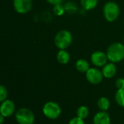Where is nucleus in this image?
<instances>
[{
  "label": "nucleus",
  "instance_id": "f257e3e1",
  "mask_svg": "<svg viewBox=\"0 0 124 124\" xmlns=\"http://www.w3.org/2000/svg\"><path fill=\"white\" fill-rule=\"evenodd\" d=\"M106 54L108 60L111 62H121L124 59V45L120 42L110 44L107 49Z\"/></svg>",
  "mask_w": 124,
  "mask_h": 124
},
{
  "label": "nucleus",
  "instance_id": "f03ea898",
  "mask_svg": "<svg viewBox=\"0 0 124 124\" xmlns=\"http://www.w3.org/2000/svg\"><path fill=\"white\" fill-rule=\"evenodd\" d=\"M73 36L67 30H61L57 33L54 37V44L60 49H65L71 44Z\"/></svg>",
  "mask_w": 124,
  "mask_h": 124
},
{
  "label": "nucleus",
  "instance_id": "7ed1b4c3",
  "mask_svg": "<svg viewBox=\"0 0 124 124\" xmlns=\"http://www.w3.org/2000/svg\"><path fill=\"white\" fill-rule=\"evenodd\" d=\"M103 15L105 20L108 22H114L120 15V7L114 1L107 2L103 7Z\"/></svg>",
  "mask_w": 124,
  "mask_h": 124
},
{
  "label": "nucleus",
  "instance_id": "20e7f679",
  "mask_svg": "<svg viewBox=\"0 0 124 124\" xmlns=\"http://www.w3.org/2000/svg\"><path fill=\"white\" fill-rule=\"evenodd\" d=\"M15 119L19 124H33L35 116L31 110L21 108L15 113Z\"/></svg>",
  "mask_w": 124,
  "mask_h": 124
},
{
  "label": "nucleus",
  "instance_id": "39448f33",
  "mask_svg": "<svg viewBox=\"0 0 124 124\" xmlns=\"http://www.w3.org/2000/svg\"><path fill=\"white\" fill-rule=\"evenodd\" d=\"M43 113L49 119H57L61 113V108L57 103L50 101L44 105Z\"/></svg>",
  "mask_w": 124,
  "mask_h": 124
},
{
  "label": "nucleus",
  "instance_id": "423d86ee",
  "mask_svg": "<svg viewBox=\"0 0 124 124\" xmlns=\"http://www.w3.org/2000/svg\"><path fill=\"white\" fill-rule=\"evenodd\" d=\"M33 5L32 0H13L15 10L19 14L28 13Z\"/></svg>",
  "mask_w": 124,
  "mask_h": 124
},
{
  "label": "nucleus",
  "instance_id": "0eeeda50",
  "mask_svg": "<svg viewBox=\"0 0 124 124\" xmlns=\"http://www.w3.org/2000/svg\"><path fill=\"white\" fill-rule=\"evenodd\" d=\"M86 77L87 81L92 84H99L103 79V74L99 69L92 68H89L86 73Z\"/></svg>",
  "mask_w": 124,
  "mask_h": 124
},
{
  "label": "nucleus",
  "instance_id": "6e6552de",
  "mask_svg": "<svg viewBox=\"0 0 124 124\" xmlns=\"http://www.w3.org/2000/svg\"><path fill=\"white\" fill-rule=\"evenodd\" d=\"M108 60L107 54L102 51H96L91 55V61L97 67H103Z\"/></svg>",
  "mask_w": 124,
  "mask_h": 124
},
{
  "label": "nucleus",
  "instance_id": "1a4fd4ad",
  "mask_svg": "<svg viewBox=\"0 0 124 124\" xmlns=\"http://www.w3.org/2000/svg\"><path fill=\"white\" fill-rule=\"evenodd\" d=\"M15 110V105L13 101L10 100H5L1 104L0 107V113L1 116H4V118L11 116Z\"/></svg>",
  "mask_w": 124,
  "mask_h": 124
},
{
  "label": "nucleus",
  "instance_id": "9d476101",
  "mask_svg": "<svg viewBox=\"0 0 124 124\" xmlns=\"http://www.w3.org/2000/svg\"><path fill=\"white\" fill-rule=\"evenodd\" d=\"M93 122L94 124H110V118L105 111L99 112L94 116Z\"/></svg>",
  "mask_w": 124,
  "mask_h": 124
},
{
  "label": "nucleus",
  "instance_id": "9b49d317",
  "mask_svg": "<svg viewBox=\"0 0 124 124\" xmlns=\"http://www.w3.org/2000/svg\"><path fill=\"white\" fill-rule=\"evenodd\" d=\"M116 71H117L116 66L113 62H110V63L106 64L105 66H103V68L102 70L104 77L106 78H113L116 75Z\"/></svg>",
  "mask_w": 124,
  "mask_h": 124
},
{
  "label": "nucleus",
  "instance_id": "f8f14e48",
  "mask_svg": "<svg viewBox=\"0 0 124 124\" xmlns=\"http://www.w3.org/2000/svg\"><path fill=\"white\" fill-rule=\"evenodd\" d=\"M70 59V54L65 49H60L57 54V60L58 62L62 65H65L69 62Z\"/></svg>",
  "mask_w": 124,
  "mask_h": 124
},
{
  "label": "nucleus",
  "instance_id": "ddd939ff",
  "mask_svg": "<svg viewBox=\"0 0 124 124\" xmlns=\"http://www.w3.org/2000/svg\"><path fill=\"white\" fill-rule=\"evenodd\" d=\"M76 68L80 73H86L89 68V62L84 59H79L76 62Z\"/></svg>",
  "mask_w": 124,
  "mask_h": 124
},
{
  "label": "nucleus",
  "instance_id": "4468645a",
  "mask_svg": "<svg viewBox=\"0 0 124 124\" xmlns=\"http://www.w3.org/2000/svg\"><path fill=\"white\" fill-rule=\"evenodd\" d=\"M98 4V0H81V7L86 11L94 9Z\"/></svg>",
  "mask_w": 124,
  "mask_h": 124
},
{
  "label": "nucleus",
  "instance_id": "2eb2a0df",
  "mask_svg": "<svg viewBox=\"0 0 124 124\" xmlns=\"http://www.w3.org/2000/svg\"><path fill=\"white\" fill-rule=\"evenodd\" d=\"M97 105L101 110L106 111L109 109L110 106V102L107 97H101L97 101Z\"/></svg>",
  "mask_w": 124,
  "mask_h": 124
},
{
  "label": "nucleus",
  "instance_id": "dca6fc26",
  "mask_svg": "<svg viewBox=\"0 0 124 124\" xmlns=\"http://www.w3.org/2000/svg\"><path fill=\"white\" fill-rule=\"evenodd\" d=\"M89 115V109L86 106H80L77 110V116L80 118L85 119Z\"/></svg>",
  "mask_w": 124,
  "mask_h": 124
},
{
  "label": "nucleus",
  "instance_id": "f3484780",
  "mask_svg": "<svg viewBox=\"0 0 124 124\" xmlns=\"http://www.w3.org/2000/svg\"><path fill=\"white\" fill-rule=\"evenodd\" d=\"M116 100L118 105L124 108V89H118L116 94Z\"/></svg>",
  "mask_w": 124,
  "mask_h": 124
},
{
  "label": "nucleus",
  "instance_id": "a211bd4d",
  "mask_svg": "<svg viewBox=\"0 0 124 124\" xmlns=\"http://www.w3.org/2000/svg\"><path fill=\"white\" fill-rule=\"evenodd\" d=\"M64 7H65V12H68V13L73 14V13L76 12V11H77V7H76V5L73 2H72V1L67 2L64 5Z\"/></svg>",
  "mask_w": 124,
  "mask_h": 124
},
{
  "label": "nucleus",
  "instance_id": "6ab92c4d",
  "mask_svg": "<svg viewBox=\"0 0 124 124\" xmlns=\"http://www.w3.org/2000/svg\"><path fill=\"white\" fill-rule=\"evenodd\" d=\"M53 12H54L55 15H57V16H62L65 12V7L62 4H58L54 5Z\"/></svg>",
  "mask_w": 124,
  "mask_h": 124
},
{
  "label": "nucleus",
  "instance_id": "aec40b11",
  "mask_svg": "<svg viewBox=\"0 0 124 124\" xmlns=\"http://www.w3.org/2000/svg\"><path fill=\"white\" fill-rule=\"evenodd\" d=\"M7 97V89L3 86H0V102H3L6 100Z\"/></svg>",
  "mask_w": 124,
  "mask_h": 124
},
{
  "label": "nucleus",
  "instance_id": "412c9836",
  "mask_svg": "<svg viewBox=\"0 0 124 124\" xmlns=\"http://www.w3.org/2000/svg\"><path fill=\"white\" fill-rule=\"evenodd\" d=\"M116 86L118 89H124V78H119L116 81Z\"/></svg>",
  "mask_w": 124,
  "mask_h": 124
},
{
  "label": "nucleus",
  "instance_id": "4be33fe9",
  "mask_svg": "<svg viewBox=\"0 0 124 124\" xmlns=\"http://www.w3.org/2000/svg\"><path fill=\"white\" fill-rule=\"evenodd\" d=\"M85 124V123H84V119L80 118H78V117L77 116V117L73 118L69 121V124Z\"/></svg>",
  "mask_w": 124,
  "mask_h": 124
},
{
  "label": "nucleus",
  "instance_id": "5701e85b",
  "mask_svg": "<svg viewBox=\"0 0 124 124\" xmlns=\"http://www.w3.org/2000/svg\"><path fill=\"white\" fill-rule=\"evenodd\" d=\"M47 2H49V4H53V5H56V4H62L63 0H46Z\"/></svg>",
  "mask_w": 124,
  "mask_h": 124
},
{
  "label": "nucleus",
  "instance_id": "b1692460",
  "mask_svg": "<svg viewBox=\"0 0 124 124\" xmlns=\"http://www.w3.org/2000/svg\"><path fill=\"white\" fill-rule=\"evenodd\" d=\"M4 116H0V124H3V123H4Z\"/></svg>",
  "mask_w": 124,
  "mask_h": 124
}]
</instances>
